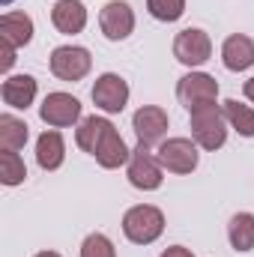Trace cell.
Here are the masks:
<instances>
[{
  "label": "cell",
  "instance_id": "obj_17",
  "mask_svg": "<svg viewBox=\"0 0 254 257\" xmlns=\"http://www.w3.org/2000/svg\"><path fill=\"white\" fill-rule=\"evenodd\" d=\"M0 39L21 48L33 39V18L24 15V12H6L0 18Z\"/></svg>",
  "mask_w": 254,
  "mask_h": 257
},
{
  "label": "cell",
  "instance_id": "obj_20",
  "mask_svg": "<svg viewBox=\"0 0 254 257\" xmlns=\"http://www.w3.org/2000/svg\"><path fill=\"white\" fill-rule=\"evenodd\" d=\"M24 144H27V123L12 114H3L0 117V150L18 153Z\"/></svg>",
  "mask_w": 254,
  "mask_h": 257
},
{
  "label": "cell",
  "instance_id": "obj_12",
  "mask_svg": "<svg viewBox=\"0 0 254 257\" xmlns=\"http://www.w3.org/2000/svg\"><path fill=\"white\" fill-rule=\"evenodd\" d=\"M51 21H54V27L60 33L75 36V33H81L87 27V9H84L81 0H57L51 6Z\"/></svg>",
  "mask_w": 254,
  "mask_h": 257
},
{
  "label": "cell",
  "instance_id": "obj_18",
  "mask_svg": "<svg viewBox=\"0 0 254 257\" xmlns=\"http://www.w3.org/2000/svg\"><path fill=\"white\" fill-rule=\"evenodd\" d=\"M114 126L111 120H105V117H87L78 132H75V141H78V147L84 150V153H90V156H96V150H99V144H102V138L108 135V128Z\"/></svg>",
  "mask_w": 254,
  "mask_h": 257
},
{
  "label": "cell",
  "instance_id": "obj_21",
  "mask_svg": "<svg viewBox=\"0 0 254 257\" xmlns=\"http://www.w3.org/2000/svg\"><path fill=\"white\" fill-rule=\"evenodd\" d=\"M221 111H224L227 123L236 128L242 138H254V111L248 105H242V102H236V99H227Z\"/></svg>",
  "mask_w": 254,
  "mask_h": 257
},
{
  "label": "cell",
  "instance_id": "obj_28",
  "mask_svg": "<svg viewBox=\"0 0 254 257\" xmlns=\"http://www.w3.org/2000/svg\"><path fill=\"white\" fill-rule=\"evenodd\" d=\"M36 257H60V254H57V251H39Z\"/></svg>",
  "mask_w": 254,
  "mask_h": 257
},
{
  "label": "cell",
  "instance_id": "obj_25",
  "mask_svg": "<svg viewBox=\"0 0 254 257\" xmlns=\"http://www.w3.org/2000/svg\"><path fill=\"white\" fill-rule=\"evenodd\" d=\"M12 63H15V45H9V42H3V39H0V69H3V72H9Z\"/></svg>",
  "mask_w": 254,
  "mask_h": 257
},
{
  "label": "cell",
  "instance_id": "obj_9",
  "mask_svg": "<svg viewBox=\"0 0 254 257\" xmlns=\"http://www.w3.org/2000/svg\"><path fill=\"white\" fill-rule=\"evenodd\" d=\"M99 27L105 33V39H111V42L129 39L132 30H135V12H132V6L123 3V0L105 3L102 6V15H99Z\"/></svg>",
  "mask_w": 254,
  "mask_h": 257
},
{
  "label": "cell",
  "instance_id": "obj_19",
  "mask_svg": "<svg viewBox=\"0 0 254 257\" xmlns=\"http://www.w3.org/2000/svg\"><path fill=\"white\" fill-rule=\"evenodd\" d=\"M227 236L230 245L236 251H251L254 248V215L251 212H236L227 224Z\"/></svg>",
  "mask_w": 254,
  "mask_h": 257
},
{
  "label": "cell",
  "instance_id": "obj_3",
  "mask_svg": "<svg viewBox=\"0 0 254 257\" xmlns=\"http://www.w3.org/2000/svg\"><path fill=\"white\" fill-rule=\"evenodd\" d=\"M177 99L186 105V111L212 105L218 99V81L212 75H206V72H189L177 84Z\"/></svg>",
  "mask_w": 254,
  "mask_h": 257
},
{
  "label": "cell",
  "instance_id": "obj_23",
  "mask_svg": "<svg viewBox=\"0 0 254 257\" xmlns=\"http://www.w3.org/2000/svg\"><path fill=\"white\" fill-rule=\"evenodd\" d=\"M147 9L159 21H177L186 12V0H147Z\"/></svg>",
  "mask_w": 254,
  "mask_h": 257
},
{
  "label": "cell",
  "instance_id": "obj_29",
  "mask_svg": "<svg viewBox=\"0 0 254 257\" xmlns=\"http://www.w3.org/2000/svg\"><path fill=\"white\" fill-rule=\"evenodd\" d=\"M0 3H3V6H9V3H12V0H0Z\"/></svg>",
  "mask_w": 254,
  "mask_h": 257
},
{
  "label": "cell",
  "instance_id": "obj_10",
  "mask_svg": "<svg viewBox=\"0 0 254 257\" xmlns=\"http://www.w3.org/2000/svg\"><path fill=\"white\" fill-rule=\"evenodd\" d=\"M39 117L54 128H66L81 120V102L69 93H48L39 105Z\"/></svg>",
  "mask_w": 254,
  "mask_h": 257
},
{
  "label": "cell",
  "instance_id": "obj_13",
  "mask_svg": "<svg viewBox=\"0 0 254 257\" xmlns=\"http://www.w3.org/2000/svg\"><path fill=\"white\" fill-rule=\"evenodd\" d=\"M221 63L230 72H245L248 66H254V39H248L245 33L227 36L221 45Z\"/></svg>",
  "mask_w": 254,
  "mask_h": 257
},
{
  "label": "cell",
  "instance_id": "obj_7",
  "mask_svg": "<svg viewBox=\"0 0 254 257\" xmlns=\"http://www.w3.org/2000/svg\"><path fill=\"white\" fill-rule=\"evenodd\" d=\"M209 54H212V42H209V36L203 30L186 27V30L177 33V39H174V57L183 66H189V69L203 66L209 60Z\"/></svg>",
  "mask_w": 254,
  "mask_h": 257
},
{
  "label": "cell",
  "instance_id": "obj_27",
  "mask_svg": "<svg viewBox=\"0 0 254 257\" xmlns=\"http://www.w3.org/2000/svg\"><path fill=\"white\" fill-rule=\"evenodd\" d=\"M245 96H248V102H254V78L245 81Z\"/></svg>",
  "mask_w": 254,
  "mask_h": 257
},
{
  "label": "cell",
  "instance_id": "obj_14",
  "mask_svg": "<svg viewBox=\"0 0 254 257\" xmlns=\"http://www.w3.org/2000/svg\"><path fill=\"white\" fill-rule=\"evenodd\" d=\"M0 96H3V102H6L9 108L24 111V108H30L33 99H36V78H33V75H12V78L3 81Z\"/></svg>",
  "mask_w": 254,
  "mask_h": 257
},
{
  "label": "cell",
  "instance_id": "obj_8",
  "mask_svg": "<svg viewBox=\"0 0 254 257\" xmlns=\"http://www.w3.org/2000/svg\"><path fill=\"white\" fill-rule=\"evenodd\" d=\"M93 102L105 114H120L129 102V84L120 75H114V72L99 75L96 84H93Z\"/></svg>",
  "mask_w": 254,
  "mask_h": 257
},
{
  "label": "cell",
  "instance_id": "obj_24",
  "mask_svg": "<svg viewBox=\"0 0 254 257\" xmlns=\"http://www.w3.org/2000/svg\"><path fill=\"white\" fill-rule=\"evenodd\" d=\"M81 257H117V251L105 233H90L81 245Z\"/></svg>",
  "mask_w": 254,
  "mask_h": 257
},
{
  "label": "cell",
  "instance_id": "obj_1",
  "mask_svg": "<svg viewBox=\"0 0 254 257\" xmlns=\"http://www.w3.org/2000/svg\"><path fill=\"white\" fill-rule=\"evenodd\" d=\"M191 114V138H194V144L197 147H203V150H218V147H224V141H227V117H224V111L212 102V105H203V108H194L189 111Z\"/></svg>",
  "mask_w": 254,
  "mask_h": 257
},
{
  "label": "cell",
  "instance_id": "obj_5",
  "mask_svg": "<svg viewBox=\"0 0 254 257\" xmlns=\"http://www.w3.org/2000/svg\"><path fill=\"white\" fill-rule=\"evenodd\" d=\"M159 165L171 174H191L197 168V144H191L189 138H168L159 147Z\"/></svg>",
  "mask_w": 254,
  "mask_h": 257
},
{
  "label": "cell",
  "instance_id": "obj_11",
  "mask_svg": "<svg viewBox=\"0 0 254 257\" xmlns=\"http://www.w3.org/2000/svg\"><path fill=\"white\" fill-rule=\"evenodd\" d=\"M132 128H135L138 144L153 147V144H159V141L165 138V132H168V114H165L162 108H156V105H144V108L135 111Z\"/></svg>",
  "mask_w": 254,
  "mask_h": 257
},
{
  "label": "cell",
  "instance_id": "obj_2",
  "mask_svg": "<svg viewBox=\"0 0 254 257\" xmlns=\"http://www.w3.org/2000/svg\"><path fill=\"white\" fill-rule=\"evenodd\" d=\"M165 230V215L159 206H150V203H138L132 206L126 215H123V233H126L129 242L135 245H150L162 236Z\"/></svg>",
  "mask_w": 254,
  "mask_h": 257
},
{
  "label": "cell",
  "instance_id": "obj_4",
  "mask_svg": "<svg viewBox=\"0 0 254 257\" xmlns=\"http://www.w3.org/2000/svg\"><path fill=\"white\" fill-rule=\"evenodd\" d=\"M162 165H159V159L150 153V147H144V144H138L135 150H132V159H129V183L135 186V189H141V192H156L159 186H162Z\"/></svg>",
  "mask_w": 254,
  "mask_h": 257
},
{
  "label": "cell",
  "instance_id": "obj_22",
  "mask_svg": "<svg viewBox=\"0 0 254 257\" xmlns=\"http://www.w3.org/2000/svg\"><path fill=\"white\" fill-rule=\"evenodd\" d=\"M24 177H27L24 159H21L18 153L3 150V153H0V183H3V186H18V183H24Z\"/></svg>",
  "mask_w": 254,
  "mask_h": 257
},
{
  "label": "cell",
  "instance_id": "obj_26",
  "mask_svg": "<svg viewBox=\"0 0 254 257\" xmlns=\"http://www.w3.org/2000/svg\"><path fill=\"white\" fill-rule=\"evenodd\" d=\"M162 257H194V254H191L186 245H171V248L162 251Z\"/></svg>",
  "mask_w": 254,
  "mask_h": 257
},
{
  "label": "cell",
  "instance_id": "obj_15",
  "mask_svg": "<svg viewBox=\"0 0 254 257\" xmlns=\"http://www.w3.org/2000/svg\"><path fill=\"white\" fill-rule=\"evenodd\" d=\"M129 159H132V150L126 147V141L120 138V132L117 126L108 128V135L102 138V144H99V150H96V162L102 165V168H120V165H126Z\"/></svg>",
  "mask_w": 254,
  "mask_h": 257
},
{
  "label": "cell",
  "instance_id": "obj_16",
  "mask_svg": "<svg viewBox=\"0 0 254 257\" xmlns=\"http://www.w3.org/2000/svg\"><path fill=\"white\" fill-rule=\"evenodd\" d=\"M66 159V144L60 132H42L36 141V162L42 171H57Z\"/></svg>",
  "mask_w": 254,
  "mask_h": 257
},
{
  "label": "cell",
  "instance_id": "obj_6",
  "mask_svg": "<svg viewBox=\"0 0 254 257\" xmlns=\"http://www.w3.org/2000/svg\"><path fill=\"white\" fill-rule=\"evenodd\" d=\"M93 66V57L81 45H60L51 51V72L60 81H81Z\"/></svg>",
  "mask_w": 254,
  "mask_h": 257
}]
</instances>
